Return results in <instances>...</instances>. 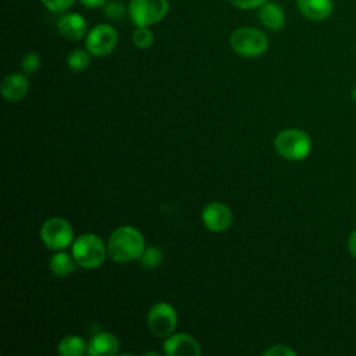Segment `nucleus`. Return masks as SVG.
Returning a JSON list of instances; mask_svg holds the SVG:
<instances>
[{
    "mask_svg": "<svg viewBox=\"0 0 356 356\" xmlns=\"http://www.w3.org/2000/svg\"><path fill=\"white\" fill-rule=\"evenodd\" d=\"M75 264H76V261H75L74 256H70L65 252H58L50 257L49 268L53 275L65 277L74 271Z\"/></svg>",
    "mask_w": 356,
    "mask_h": 356,
    "instance_id": "dca6fc26",
    "label": "nucleus"
},
{
    "mask_svg": "<svg viewBox=\"0 0 356 356\" xmlns=\"http://www.w3.org/2000/svg\"><path fill=\"white\" fill-rule=\"evenodd\" d=\"M40 1L51 13H64L74 4L75 0H40Z\"/></svg>",
    "mask_w": 356,
    "mask_h": 356,
    "instance_id": "5701e85b",
    "label": "nucleus"
},
{
    "mask_svg": "<svg viewBox=\"0 0 356 356\" xmlns=\"http://www.w3.org/2000/svg\"><path fill=\"white\" fill-rule=\"evenodd\" d=\"M202 221L204 227L213 232H222L232 224L231 209L220 202H211L204 206L202 211Z\"/></svg>",
    "mask_w": 356,
    "mask_h": 356,
    "instance_id": "1a4fd4ad",
    "label": "nucleus"
},
{
    "mask_svg": "<svg viewBox=\"0 0 356 356\" xmlns=\"http://www.w3.org/2000/svg\"><path fill=\"white\" fill-rule=\"evenodd\" d=\"M232 6H235L236 8L241 10H253L256 7L263 6L264 3H267L268 0H228Z\"/></svg>",
    "mask_w": 356,
    "mask_h": 356,
    "instance_id": "393cba45",
    "label": "nucleus"
},
{
    "mask_svg": "<svg viewBox=\"0 0 356 356\" xmlns=\"http://www.w3.org/2000/svg\"><path fill=\"white\" fill-rule=\"evenodd\" d=\"M299 13L309 21H324L327 19L332 10V0H298Z\"/></svg>",
    "mask_w": 356,
    "mask_h": 356,
    "instance_id": "4468645a",
    "label": "nucleus"
},
{
    "mask_svg": "<svg viewBox=\"0 0 356 356\" xmlns=\"http://www.w3.org/2000/svg\"><path fill=\"white\" fill-rule=\"evenodd\" d=\"M259 19L270 31H281L285 25V14L282 8L275 3H264L259 10Z\"/></svg>",
    "mask_w": 356,
    "mask_h": 356,
    "instance_id": "2eb2a0df",
    "label": "nucleus"
},
{
    "mask_svg": "<svg viewBox=\"0 0 356 356\" xmlns=\"http://www.w3.org/2000/svg\"><path fill=\"white\" fill-rule=\"evenodd\" d=\"M118 40V35L115 29L108 24H99L93 26L86 35V50L96 57L108 56Z\"/></svg>",
    "mask_w": 356,
    "mask_h": 356,
    "instance_id": "6e6552de",
    "label": "nucleus"
},
{
    "mask_svg": "<svg viewBox=\"0 0 356 356\" xmlns=\"http://www.w3.org/2000/svg\"><path fill=\"white\" fill-rule=\"evenodd\" d=\"M266 356H295L296 352L285 345H274L263 352Z\"/></svg>",
    "mask_w": 356,
    "mask_h": 356,
    "instance_id": "b1692460",
    "label": "nucleus"
},
{
    "mask_svg": "<svg viewBox=\"0 0 356 356\" xmlns=\"http://www.w3.org/2000/svg\"><path fill=\"white\" fill-rule=\"evenodd\" d=\"M143 250V235L131 225H122L114 229L107 242V254L117 263L139 260Z\"/></svg>",
    "mask_w": 356,
    "mask_h": 356,
    "instance_id": "f257e3e1",
    "label": "nucleus"
},
{
    "mask_svg": "<svg viewBox=\"0 0 356 356\" xmlns=\"http://www.w3.org/2000/svg\"><path fill=\"white\" fill-rule=\"evenodd\" d=\"M0 90L7 102L17 103L26 96L29 90V82L22 74H10L1 81Z\"/></svg>",
    "mask_w": 356,
    "mask_h": 356,
    "instance_id": "f8f14e48",
    "label": "nucleus"
},
{
    "mask_svg": "<svg viewBox=\"0 0 356 356\" xmlns=\"http://www.w3.org/2000/svg\"><path fill=\"white\" fill-rule=\"evenodd\" d=\"M107 254V246L95 234H82L72 242V256L82 268L99 267Z\"/></svg>",
    "mask_w": 356,
    "mask_h": 356,
    "instance_id": "7ed1b4c3",
    "label": "nucleus"
},
{
    "mask_svg": "<svg viewBox=\"0 0 356 356\" xmlns=\"http://www.w3.org/2000/svg\"><path fill=\"white\" fill-rule=\"evenodd\" d=\"M163 349L167 356H199L202 352L197 341L186 334L167 337Z\"/></svg>",
    "mask_w": 356,
    "mask_h": 356,
    "instance_id": "9d476101",
    "label": "nucleus"
},
{
    "mask_svg": "<svg viewBox=\"0 0 356 356\" xmlns=\"http://www.w3.org/2000/svg\"><path fill=\"white\" fill-rule=\"evenodd\" d=\"M348 250L350 256L356 259V229H353L348 238Z\"/></svg>",
    "mask_w": 356,
    "mask_h": 356,
    "instance_id": "a878e982",
    "label": "nucleus"
},
{
    "mask_svg": "<svg viewBox=\"0 0 356 356\" xmlns=\"http://www.w3.org/2000/svg\"><path fill=\"white\" fill-rule=\"evenodd\" d=\"M89 54H90L89 51H85V50H81V49L72 50L67 57L68 68L74 72H81V71L86 70L89 67V63H90Z\"/></svg>",
    "mask_w": 356,
    "mask_h": 356,
    "instance_id": "a211bd4d",
    "label": "nucleus"
},
{
    "mask_svg": "<svg viewBox=\"0 0 356 356\" xmlns=\"http://www.w3.org/2000/svg\"><path fill=\"white\" fill-rule=\"evenodd\" d=\"M57 29L60 35L68 40H79L88 35V25L85 18L78 13L63 14L57 21Z\"/></svg>",
    "mask_w": 356,
    "mask_h": 356,
    "instance_id": "9b49d317",
    "label": "nucleus"
},
{
    "mask_svg": "<svg viewBox=\"0 0 356 356\" xmlns=\"http://www.w3.org/2000/svg\"><path fill=\"white\" fill-rule=\"evenodd\" d=\"M161 259H163V254H161V250L159 248H154V246H149V248H145L142 256H140V263L145 268H149V270H153L156 267H159V264L161 263Z\"/></svg>",
    "mask_w": 356,
    "mask_h": 356,
    "instance_id": "6ab92c4d",
    "label": "nucleus"
},
{
    "mask_svg": "<svg viewBox=\"0 0 356 356\" xmlns=\"http://www.w3.org/2000/svg\"><path fill=\"white\" fill-rule=\"evenodd\" d=\"M177 321L175 309L165 302L153 305L147 313V327L150 332L159 338L170 337L177 327Z\"/></svg>",
    "mask_w": 356,
    "mask_h": 356,
    "instance_id": "0eeeda50",
    "label": "nucleus"
},
{
    "mask_svg": "<svg viewBox=\"0 0 356 356\" xmlns=\"http://www.w3.org/2000/svg\"><path fill=\"white\" fill-rule=\"evenodd\" d=\"M21 67L26 74H35L39 67H40V57L38 53H28L24 56L22 61H21Z\"/></svg>",
    "mask_w": 356,
    "mask_h": 356,
    "instance_id": "4be33fe9",
    "label": "nucleus"
},
{
    "mask_svg": "<svg viewBox=\"0 0 356 356\" xmlns=\"http://www.w3.org/2000/svg\"><path fill=\"white\" fill-rule=\"evenodd\" d=\"M120 350V342L111 332H97L88 343V355L90 356H115Z\"/></svg>",
    "mask_w": 356,
    "mask_h": 356,
    "instance_id": "ddd939ff",
    "label": "nucleus"
},
{
    "mask_svg": "<svg viewBox=\"0 0 356 356\" xmlns=\"http://www.w3.org/2000/svg\"><path fill=\"white\" fill-rule=\"evenodd\" d=\"M350 96H352V99L356 102V83L353 85V88H352V92H350Z\"/></svg>",
    "mask_w": 356,
    "mask_h": 356,
    "instance_id": "cd10ccee",
    "label": "nucleus"
},
{
    "mask_svg": "<svg viewBox=\"0 0 356 356\" xmlns=\"http://www.w3.org/2000/svg\"><path fill=\"white\" fill-rule=\"evenodd\" d=\"M88 352V343L76 335H67L58 343V353L63 356H82Z\"/></svg>",
    "mask_w": 356,
    "mask_h": 356,
    "instance_id": "f3484780",
    "label": "nucleus"
},
{
    "mask_svg": "<svg viewBox=\"0 0 356 356\" xmlns=\"http://www.w3.org/2000/svg\"><path fill=\"white\" fill-rule=\"evenodd\" d=\"M128 17L136 26H149L161 21L168 11L167 0H131Z\"/></svg>",
    "mask_w": 356,
    "mask_h": 356,
    "instance_id": "423d86ee",
    "label": "nucleus"
},
{
    "mask_svg": "<svg viewBox=\"0 0 356 356\" xmlns=\"http://www.w3.org/2000/svg\"><path fill=\"white\" fill-rule=\"evenodd\" d=\"M74 231L63 217L47 218L40 227V239L50 250H64L72 243Z\"/></svg>",
    "mask_w": 356,
    "mask_h": 356,
    "instance_id": "39448f33",
    "label": "nucleus"
},
{
    "mask_svg": "<svg viewBox=\"0 0 356 356\" xmlns=\"http://www.w3.org/2000/svg\"><path fill=\"white\" fill-rule=\"evenodd\" d=\"M132 42L138 49H147L153 43V33L147 26H136L132 33Z\"/></svg>",
    "mask_w": 356,
    "mask_h": 356,
    "instance_id": "aec40b11",
    "label": "nucleus"
},
{
    "mask_svg": "<svg viewBox=\"0 0 356 356\" xmlns=\"http://www.w3.org/2000/svg\"><path fill=\"white\" fill-rule=\"evenodd\" d=\"M79 1L82 6H85L88 8H97L107 3V0H79Z\"/></svg>",
    "mask_w": 356,
    "mask_h": 356,
    "instance_id": "bb28decb",
    "label": "nucleus"
},
{
    "mask_svg": "<svg viewBox=\"0 0 356 356\" xmlns=\"http://www.w3.org/2000/svg\"><path fill=\"white\" fill-rule=\"evenodd\" d=\"M274 147L280 156L291 161H299L309 156L312 150L310 136L298 128H288L277 134Z\"/></svg>",
    "mask_w": 356,
    "mask_h": 356,
    "instance_id": "f03ea898",
    "label": "nucleus"
},
{
    "mask_svg": "<svg viewBox=\"0 0 356 356\" xmlns=\"http://www.w3.org/2000/svg\"><path fill=\"white\" fill-rule=\"evenodd\" d=\"M104 14L111 21H121L125 17L124 4L120 1H108L104 4Z\"/></svg>",
    "mask_w": 356,
    "mask_h": 356,
    "instance_id": "412c9836",
    "label": "nucleus"
},
{
    "mask_svg": "<svg viewBox=\"0 0 356 356\" xmlns=\"http://www.w3.org/2000/svg\"><path fill=\"white\" fill-rule=\"evenodd\" d=\"M229 44L235 53L243 57H259L268 49L267 36L256 28H239L232 32Z\"/></svg>",
    "mask_w": 356,
    "mask_h": 356,
    "instance_id": "20e7f679",
    "label": "nucleus"
}]
</instances>
